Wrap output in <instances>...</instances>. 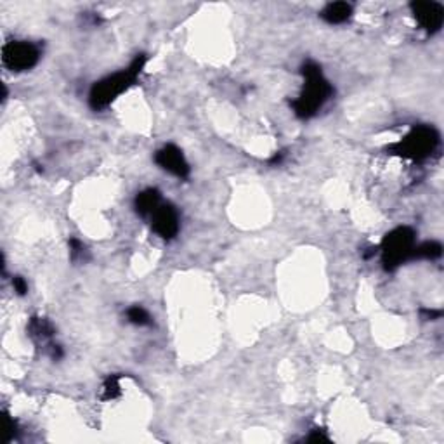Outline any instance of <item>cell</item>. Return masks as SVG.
<instances>
[{"label":"cell","mask_w":444,"mask_h":444,"mask_svg":"<svg viewBox=\"0 0 444 444\" xmlns=\"http://www.w3.org/2000/svg\"><path fill=\"white\" fill-rule=\"evenodd\" d=\"M146 63V54H137L125 70H120V72L104 77L103 80L94 83L89 92V106L94 111L106 110L113 101L119 99L123 92H127L137 82Z\"/></svg>","instance_id":"obj_1"},{"label":"cell","mask_w":444,"mask_h":444,"mask_svg":"<svg viewBox=\"0 0 444 444\" xmlns=\"http://www.w3.org/2000/svg\"><path fill=\"white\" fill-rule=\"evenodd\" d=\"M304 77V87L301 96L292 101V110L299 119H312L325 106L326 101L333 96V87L325 79L321 66L314 61H305L301 68Z\"/></svg>","instance_id":"obj_2"},{"label":"cell","mask_w":444,"mask_h":444,"mask_svg":"<svg viewBox=\"0 0 444 444\" xmlns=\"http://www.w3.org/2000/svg\"><path fill=\"white\" fill-rule=\"evenodd\" d=\"M416 245V233L410 226H399L389 231L380 243L382 265L385 271H396L406 261H412Z\"/></svg>","instance_id":"obj_3"},{"label":"cell","mask_w":444,"mask_h":444,"mask_svg":"<svg viewBox=\"0 0 444 444\" xmlns=\"http://www.w3.org/2000/svg\"><path fill=\"white\" fill-rule=\"evenodd\" d=\"M439 132L434 127L429 125H418L413 127L401 141L391 144L387 148V151L398 157L408 158L413 161L427 160L434 151L439 146Z\"/></svg>","instance_id":"obj_4"},{"label":"cell","mask_w":444,"mask_h":444,"mask_svg":"<svg viewBox=\"0 0 444 444\" xmlns=\"http://www.w3.org/2000/svg\"><path fill=\"white\" fill-rule=\"evenodd\" d=\"M40 49L33 42L12 40L2 47V61L12 72H28L39 63Z\"/></svg>","instance_id":"obj_5"},{"label":"cell","mask_w":444,"mask_h":444,"mask_svg":"<svg viewBox=\"0 0 444 444\" xmlns=\"http://www.w3.org/2000/svg\"><path fill=\"white\" fill-rule=\"evenodd\" d=\"M413 16L418 21V25L425 30L429 35L439 32L443 28L444 23V8L439 2H432V0H416L410 4Z\"/></svg>","instance_id":"obj_6"},{"label":"cell","mask_w":444,"mask_h":444,"mask_svg":"<svg viewBox=\"0 0 444 444\" xmlns=\"http://www.w3.org/2000/svg\"><path fill=\"white\" fill-rule=\"evenodd\" d=\"M151 228L163 240H174L181 230L179 212L170 203H161L151 215Z\"/></svg>","instance_id":"obj_7"},{"label":"cell","mask_w":444,"mask_h":444,"mask_svg":"<svg viewBox=\"0 0 444 444\" xmlns=\"http://www.w3.org/2000/svg\"><path fill=\"white\" fill-rule=\"evenodd\" d=\"M154 161H157L158 167H161L172 176L179 177V179H188L191 174V167L186 157L176 144H167L161 150H158L154 154Z\"/></svg>","instance_id":"obj_8"},{"label":"cell","mask_w":444,"mask_h":444,"mask_svg":"<svg viewBox=\"0 0 444 444\" xmlns=\"http://www.w3.org/2000/svg\"><path fill=\"white\" fill-rule=\"evenodd\" d=\"M28 335L37 342V344H42L43 347L54 342V335H56V328H54L52 323L46 318H40V316H33L28 323Z\"/></svg>","instance_id":"obj_9"},{"label":"cell","mask_w":444,"mask_h":444,"mask_svg":"<svg viewBox=\"0 0 444 444\" xmlns=\"http://www.w3.org/2000/svg\"><path fill=\"white\" fill-rule=\"evenodd\" d=\"M161 205V194L157 188H148L141 191L134 200V208L141 217H151L153 212Z\"/></svg>","instance_id":"obj_10"},{"label":"cell","mask_w":444,"mask_h":444,"mask_svg":"<svg viewBox=\"0 0 444 444\" xmlns=\"http://www.w3.org/2000/svg\"><path fill=\"white\" fill-rule=\"evenodd\" d=\"M319 16L328 25H342L352 16V6L347 2H332V4L325 6Z\"/></svg>","instance_id":"obj_11"},{"label":"cell","mask_w":444,"mask_h":444,"mask_svg":"<svg viewBox=\"0 0 444 444\" xmlns=\"http://www.w3.org/2000/svg\"><path fill=\"white\" fill-rule=\"evenodd\" d=\"M443 255V245L439 241H423V243L415 245L412 261L415 259H425V261H436Z\"/></svg>","instance_id":"obj_12"},{"label":"cell","mask_w":444,"mask_h":444,"mask_svg":"<svg viewBox=\"0 0 444 444\" xmlns=\"http://www.w3.org/2000/svg\"><path fill=\"white\" fill-rule=\"evenodd\" d=\"M120 379L122 375H110L103 383V399L104 401H111L117 399L122 394V387H120Z\"/></svg>","instance_id":"obj_13"},{"label":"cell","mask_w":444,"mask_h":444,"mask_svg":"<svg viewBox=\"0 0 444 444\" xmlns=\"http://www.w3.org/2000/svg\"><path fill=\"white\" fill-rule=\"evenodd\" d=\"M127 319L136 326H150L151 323H153L150 312L144 307H141V305H132V307L127 311Z\"/></svg>","instance_id":"obj_14"},{"label":"cell","mask_w":444,"mask_h":444,"mask_svg":"<svg viewBox=\"0 0 444 444\" xmlns=\"http://www.w3.org/2000/svg\"><path fill=\"white\" fill-rule=\"evenodd\" d=\"M70 245V257H72L73 262H85L87 261V248L85 245L82 243L80 240H77V238H70L68 241Z\"/></svg>","instance_id":"obj_15"},{"label":"cell","mask_w":444,"mask_h":444,"mask_svg":"<svg viewBox=\"0 0 444 444\" xmlns=\"http://www.w3.org/2000/svg\"><path fill=\"white\" fill-rule=\"evenodd\" d=\"M6 427H8V430H6V443H11L12 439H14L16 436H18V423H16V420L12 418V416H9L8 413H6Z\"/></svg>","instance_id":"obj_16"},{"label":"cell","mask_w":444,"mask_h":444,"mask_svg":"<svg viewBox=\"0 0 444 444\" xmlns=\"http://www.w3.org/2000/svg\"><path fill=\"white\" fill-rule=\"evenodd\" d=\"M12 288H14V292L18 295H26V292H28V283L25 281V278H21V276H14L12 278Z\"/></svg>","instance_id":"obj_17"},{"label":"cell","mask_w":444,"mask_h":444,"mask_svg":"<svg viewBox=\"0 0 444 444\" xmlns=\"http://www.w3.org/2000/svg\"><path fill=\"white\" fill-rule=\"evenodd\" d=\"M307 441H309V443H328L330 437L326 436L325 430H321V429H314V430H312L311 436L307 437Z\"/></svg>","instance_id":"obj_18"},{"label":"cell","mask_w":444,"mask_h":444,"mask_svg":"<svg viewBox=\"0 0 444 444\" xmlns=\"http://www.w3.org/2000/svg\"><path fill=\"white\" fill-rule=\"evenodd\" d=\"M422 314H425L427 319H439L443 316V311H434V309H422Z\"/></svg>","instance_id":"obj_19"},{"label":"cell","mask_w":444,"mask_h":444,"mask_svg":"<svg viewBox=\"0 0 444 444\" xmlns=\"http://www.w3.org/2000/svg\"><path fill=\"white\" fill-rule=\"evenodd\" d=\"M283 158H285L283 151H280V153H274V157L269 160V165H280L281 161H283Z\"/></svg>","instance_id":"obj_20"}]
</instances>
